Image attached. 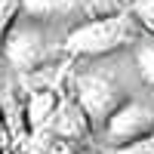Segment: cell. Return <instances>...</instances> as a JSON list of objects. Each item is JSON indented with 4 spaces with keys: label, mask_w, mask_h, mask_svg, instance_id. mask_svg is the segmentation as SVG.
I'll return each instance as SVG.
<instances>
[{
    "label": "cell",
    "mask_w": 154,
    "mask_h": 154,
    "mask_svg": "<svg viewBox=\"0 0 154 154\" xmlns=\"http://www.w3.org/2000/svg\"><path fill=\"white\" fill-rule=\"evenodd\" d=\"M139 37V25L133 16L117 12V16H96L68 34L65 46L80 56H108L114 49L133 43Z\"/></svg>",
    "instance_id": "obj_1"
},
{
    "label": "cell",
    "mask_w": 154,
    "mask_h": 154,
    "mask_svg": "<svg viewBox=\"0 0 154 154\" xmlns=\"http://www.w3.org/2000/svg\"><path fill=\"white\" fill-rule=\"evenodd\" d=\"M74 86H77V105L86 111L89 123H105L111 114L123 105L120 89H117V83H114L108 74H99V71L80 74Z\"/></svg>",
    "instance_id": "obj_2"
},
{
    "label": "cell",
    "mask_w": 154,
    "mask_h": 154,
    "mask_svg": "<svg viewBox=\"0 0 154 154\" xmlns=\"http://www.w3.org/2000/svg\"><path fill=\"white\" fill-rule=\"evenodd\" d=\"M154 133V108H148L145 102H123V105L105 120V136L111 148L139 142Z\"/></svg>",
    "instance_id": "obj_3"
},
{
    "label": "cell",
    "mask_w": 154,
    "mask_h": 154,
    "mask_svg": "<svg viewBox=\"0 0 154 154\" xmlns=\"http://www.w3.org/2000/svg\"><path fill=\"white\" fill-rule=\"evenodd\" d=\"M3 53H6V62L16 71H34L40 62L49 56V49H46V40H43V34L34 28V25H12L9 34L3 37Z\"/></svg>",
    "instance_id": "obj_4"
},
{
    "label": "cell",
    "mask_w": 154,
    "mask_h": 154,
    "mask_svg": "<svg viewBox=\"0 0 154 154\" xmlns=\"http://www.w3.org/2000/svg\"><path fill=\"white\" fill-rule=\"evenodd\" d=\"M46 130L56 139H62V142L77 145V142H83L89 136V117H86V111L77 105V99H59V108H56V114H53V120H49Z\"/></svg>",
    "instance_id": "obj_5"
},
{
    "label": "cell",
    "mask_w": 154,
    "mask_h": 154,
    "mask_svg": "<svg viewBox=\"0 0 154 154\" xmlns=\"http://www.w3.org/2000/svg\"><path fill=\"white\" fill-rule=\"evenodd\" d=\"M56 108H59L56 89H34V93H28L25 96V126L31 133L46 130L53 114H56Z\"/></svg>",
    "instance_id": "obj_6"
},
{
    "label": "cell",
    "mask_w": 154,
    "mask_h": 154,
    "mask_svg": "<svg viewBox=\"0 0 154 154\" xmlns=\"http://www.w3.org/2000/svg\"><path fill=\"white\" fill-rule=\"evenodd\" d=\"M19 154H77V148L71 142L56 139L49 130H37L28 136L25 145H19Z\"/></svg>",
    "instance_id": "obj_7"
},
{
    "label": "cell",
    "mask_w": 154,
    "mask_h": 154,
    "mask_svg": "<svg viewBox=\"0 0 154 154\" xmlns=\"http://www.w3.org/2000/svg\"><path fill=\"white\" fill-rule=\"evenodd\" d=\"M74 6V0H22V12H28L34 19H49V16H62Z\"/></svg>",
    "instance_id": "obj_8"
},
{
    "label": "cell",
    "mask_w": 154,
    "mask_h": 154,
    "mask_svg": "<svg viewBox=\"0 0 154 154\" xmlns=\"http://www.w3.org/2000/svg\"><path fill=\"white\" fill-rule=\"evenodd\" d=\"M136 65H139V71H142V77L154 86V40H142L139 43Z\"/></svg>",
    "instance_id": "obj_9"
},
{
    "label": "cell",
    "mask_w": 154,
    "mask_h": 154,
    "mask_svg": "<svg viewBox=\"0 0 154 154\" xmlns=\"http://www.w3.org/2000/svg\"><path fill=\"white\" fill-rule=\"evenodd\" d=\"M22 12V0H0V40L9 34V28L16 25V16Z\"/></svg>",
    "instance_id": "obj_10"
},
{
    "label": "cell",
    "mask_w": 154,
    "mask_h": 154,
    "mask_svg": "<svg viewBox=\"0 0 154 154\" xmlns=\"http://www.w3.org/2000/svg\"><path fill=\"white\" fill-rule=\"evenodd\" d=\"M108 154H154V133L139 139V142L130 145H120V148H108Z\"/></svg>",
    "instance_id": "obj_11"
},
{
    "label": "cell",
    "mask_w": 154,
    "mask_h": 154,
    "mask_svg": "<svg viewBox=\"0 0 154 154\" xmlns=\"http://www.w3.org/2000/svg\"><path fill=\"white\" fill-rule=\"evenodd\" d=\"M133 12H136V19H142L145 25H151V28H154V0H139Z\"/></svg>",
    "instance_id": "obj_12"
},
{
    "label": "cell",
    "mask_w": 154,
    "mask_h": 154,
    "mask_svg": "<svg viewBox=\"0 0 154 154\" xmlns=\"http://www.w3.org/2000/svg\"><path fill=\"white\" fill-rule=\"evenodd\" d=\"M77 154H86V151H77Z\"/></svg>",
    "instance_id": "obj_13"
}]
</instances>
